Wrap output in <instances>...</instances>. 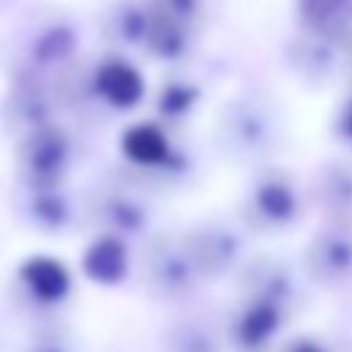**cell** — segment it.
I'll use <instances>...</instances> for the list:
<instances>
[{"label":"cell","instance_id":"4316f807","mask_svg":"<svg viewBox=\"0 0 352 352\" xmlns=\"http://www.w3.org/2000/svg\"><path fill=\"white\" fill-rule=\"evenodd\" d=\"M11 3H14V0H0V11H3V8H8Z\"/></svg>","mask_w":352,"mask_h":352},{"label":"cell","instance_id":"8fae6325","mask_svg":"<svg viewBox=\"0 0 352 352\" xmlns=\"http://www.w3.org/2000/svg\"><path fill=\"white\" fill-rule=\"evenodd\" d=\"M72 160H74L72 138L55 121L16 140V151H14L16 182L30 187H63Z\"/></svg>","mask_w":352,"mask_h":352},{"label":"cell","instance_id":"5b68a950","mask_svg":"<svg viewBox=\"0 0 352 352\" xmlns=\"http://www.w3.org/2000/svg\"><path fill=\"white\" fill-rule=\"evenodd\" d=\"M11 297L33 324L55 322L74 297V272L52 253H30L14 267Z\"/></svg>","mask_w":352,"mask_h":352},{"label":"cell","instance_id":"d4e9b609","mask_svg":"<svg viewBox=\"0 0 352 352\" xmlns=\"http://www.w3.org/2000/svg\"><path fill=\"white\" fill-rule=\"evenodd\" d=\"M333 132L336 138H341L344 143L352 146V91L346 94V99L338 104L336 118H333Z\"/></svg>","mask_w":352,"mask_h":352},{"label":"cell","instance_id":"2e32d148","mask_svg":"<svg viewBox=\"0 0 352 352\" xmlns=\"http://www.w3.org/2000/svg\"><path fill=\"white\" fill-rule=\"evenodd\" d=\"M160 352H228L226 314L190 308L160 333Z\"/></svg>","mask_w":352,"mask_h":352},{"label":"cell","instance_id":"5bb4252c","mask_svg":"<svg viewBox=\"0 0 352 352\" xmlns=\"http://www.w3.org/2000/svg\"><path fill=\"white\" fill-rule=\"evenodd\" d=\"M55 110H58V96L52 80L33 74H11L8 91L3 96L0 118H3V129L14 140L55 124Z\"/></svg>","mask_w":352,"mask_h":352},{"label":"cell","instance_id":"ba28073f","mask_svg":"<svg viewBox=\"0 0 352 352\" xmlns=\"http://www.w3.org/2000/svg\"><path fill=\"white\" fill-rule=\"evenodd\" d=\"M349 47H352V28H341V30L300 28L286 44V63L300 82L311 88H327L341 77H346Z\"/></svg>","mask_w":352,"mask_h":352},{"label":"cell","instance_id":"603a6c76","mask_svg":"<svg viewBox=\"0 0 352 352\" xmlns=\"http://www.w3.org/2000/svg\"><path fill=\"white\" fill-rule=\"evenodd\" d=\"M148 8L168 22H176L187 30H198L204 0H148Z\"/></svg>","mask_w":352,"mask_h":352},{"label":"cell","instance_id":"4fadbf2b","mask_svg":"<svg viewBox=\"0 0 352 352\" xmlns=\"http://www.w3.org/2000/svg\"><path fill=\"white\" fill-rule=\"evenodd\" d=\"M8 206L16 223L38 236H66L82 226L80 201H74L66 187H30L16 182Z\"/></svg>","mask_w":352,"mask_h":352},{"label":"cell","instance_id":"44dd1931","mask_svg":"<svg viewBox=\"0 0 352 352\" xmlns=\"http://www.w3.org/2000/svg\"><path fill=\"white\" fill-rule=\"evenodd\" d=\"M16 352H85V341L72 324L55 319L33 324Z\"/></svg>","mask_w":352,"mask_h":352},{"label":"cell","instance_id":"d6986e66","mask_svg":"<svg viewBox=\"0 0 352 352\" xmlns=\"http://www.w3.org/2000/svg\"><path fill=\"white\" fill-rule=\"evenodd\" d=\"M135 270L132 245L118 236L94 234V239L80 253V275L102 289H116L126 283Z\"/></svg>","mask_w":352,"mask_h":352},{"label":"cell","instance_id":"8992f818","mask_svg":"<svg viewBox=\"0 0 352 352\" xmlns=\"http://www.w3.org/2000/svg\"><path fill=\"white\" fill-rule=\"evenodd\" d=\"M234 286H236V300L267 305L283 314L289 322H294L308 302V283L300 267L267 253L248 256V261L234 275Z\"/></svg>","mask_w":352,"mask_h":352},{"label":"cell","instance_id":"52a82bcc","mask_svg":"<svg viewBox=\"0 0 352 352\" xmlns=\"http://www.w3.org/2000/svg\"><path fill=\"white\" fill-rule=\"evenodd\" d=\"M80 220L102 236H118L124 242H143L151 234V204L126 184H96L80 198Z\"/></svg>","mask_w":352,"mask_h":352},{"label":"cell","instance_id":"484cf974","mask_svg":"<svg viewBox=\"0 0 352 352\" xmlns=\"http://www.w3.org/2000/svg\"><path fill=\"white\" fill-rule=\"evenodd\" d=\"M346 80L352 82V47H349V66H346Z\"/></svg>","mask_w":352,"mask_h":352},{"label":"cell","instance_id":"7402d4cb","mask_svg":"<svg viewBox=\"0 0 352 352\" xmlns=\"http://www.w3.org/2000/svg\"><path fill=\"white\" fill-rule=\"evenodd\" d=\"M201 99V88L187 80H168L160 85L157 94V116L165 121H182L187 118Z\"/></svg>","mask_w":352,"mask_h":352},{"label":"cell","instance_id":"7c38bea8","mask_svg":"<svg viewBox=\"0 0 352 352\" xmlns=\"http://www.w3.org/2000/svg\"><path fill=\"white\" fill-rule=\"evenodd\" d=\"M190 258L204 283H217L234 278L239 267L248 261L245 234L236 226L223 220H204L182 231Z\"/></svg>","mask_w":352,"mask_h":352},{"label":"cell","instance_id":"277c9868","mask_svg":"<svg viewBox=\"0 0 352 352\" xmlns=\"http://www.w3.org/2000/svg\"><path fill=\"white\" fill-rule=\"evenodd\" d=\"M77 47L80 30L69 16L58 11L36 14L16 33L11 50V74H33L52 80L77 60Z\"/></svg>","mask_w":352,"mask_h":352},{"label":"cell","instance_id":"3957f363","mask_svg":"<svg viewBox=\"0 0 352 352\" xmlns=\"http://www.w3.org/2000/svg\"><path fill=\"white\" fill-rule=\"evenodd\" d=\"M308 204V192L289 170L267 165L250 176L239 198V220L253 234L278 236L300 226Z\"/></svg>","mask_w":352,"mask_h":352},{"label":"cell","instance_id":"7a4b0ae2","mask_svg":"<svg viewBox=\"0 0 352 352\" xmlns=\"http://www.w3.org/2000/svg\"><path fill=\"white\" fill-rule=\"evenodd\" d=\"M135 275L148 300L170 308L190 305L206 286L190 258L182 231H151L135 256Z\"/></svg>","mask_w":352,"mask_h":352},{"label":"cell","instance_id":"ffe728a7","mask_svg":"<svg viewBox=\"0 0 352 352\" xmlns=\"http://www.w3.org/2000/svg\"><path fill=\"white\" fill-rule=\"evenodd\" d=\"M148 25V0H113L99 16V33L116 50H143Z\"/></svg>","mask_w":352,"mask_h":352},{"label":"cell","instance_id":"9c48e42d","mask_svg":"<svg viewBox=\"0 0 352 352\" xmlns=\"http://www.w3.org/2000/svg\"><path fill=\"white\" fill-rule=\"evenodd\" d=\"M118 148L135 173L157 184H173L190 173L187 154L173 146L170 135L157 121H138L126 126L118 140Z\"/></svg>","mask_w":352,"mask_h":352},{"label":"cell","instance_id":"6da1fadb","mask_svg":"<svg viewBox=\"0 0 352 352\" xmlns=\"http://www.w3.org/2000/svg\"><path fill=\"white\" fill-rule=\"evenodd\" d=\"M289 135L283 107L258 91L239 94L228 99L214 121V143L217 151L234 162L248 168H267V162L283 148Z\"/></svg>","mask_w":352,"mask_h":352},{"label":"cell","instance_id":"30bf717a","mask_svg":"<svg viewBox=\"0 0 352 352\" xmlns=\"http://www.w3.org/2000/svg\"><path fill=\"white\" fill-rule=\"evenodd\" d=\"M300 272L305 283L319 292H352V228L322 223L305 242Z\"/></svg>","mask_w":352,"mask_h":352},{"label":"cell","instance_id":"e0dca14e","mask_svg":"<svg viewBox=\"0 0 352 352\" xmlns=\"http://www.w3.org/2000/svg\"><path fill=\"white\" fill-rule=\"evenodd\" d=\"M308 201L322 212L324 223L352 228V157H336L316 168Z\"/></svg>","mask_w":352,"mask_h":352},{"label":"cell","instance_id":"9a60e30c","mask_svg":"<svg viewBox=\"0 0 352 352\" xmlns=\"http://www.w3.org/2000/svg\"><path fill=\"white\" fill-rule=\"evenodd\" d=\"M292 322L258 302L234 300L226 311V338L228 352H275L286 338V327Z\"/></svg>","mask_w":352,"mask_h":352},{"label":"cell","instance_id":"cb8c5ba5","mask_svg":"<svg viewBox=\"0 0 352 352\" xmlns=\"http://www.w3.org/2000/svg\"><path fill=\"white\" fill-rule=\"evenodd\" d=\"M275 352H341V349L322 333H297V336H286Z\"/></svg>","mask_w":352,"mask_h":352},{"label":"cell","instance_id":"ac0fdd59","mask_svg":"<svg viewBox=\"0 0 352 352\" xmlns=\"http://www.w3.org/2000/svg\"><path fill=\"white\" fill-rule=\"evenodd\" d=\"M94 91L104 110H135L146 96L143 72L121 55H110L94 63Z\"/></svg>","mask_w":352,"mask_h":352}]
</instances>
